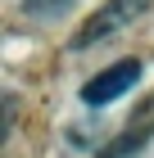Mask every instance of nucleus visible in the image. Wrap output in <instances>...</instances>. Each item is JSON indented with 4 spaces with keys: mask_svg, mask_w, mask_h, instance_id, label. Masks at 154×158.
<instances>
[{
    "mask_svg": "<svg viewBox=\"0 0 154 158\" xmlns=\"http://www.w3.org/2000/svg\"><path fill=\"white\" fill-rule=\"evenodd\" d=\"M136 81H141V59H122V63H113V68H104V73H95L91 81L82 86V104L104 109V104L122 99Z\"/></svg>",
    "mask_w": 154,
    "mask_h": 158,
    "instance_id": "f257e3e1",
    "label": "nucleus"
},
{
    "mask_svg": "<svg viewBox=\"0 0 154 158\" xmlns=\"http://www.w3.org/2000/svg\"><path fill=\"white\" fill-rule=\"evenodd\" d=\"M145 5H150V0H109L104 9H100L91 23H86V32H77V36H73V50H86V45H95V41H104L109 32L127 27L131 18L145 9Z\"/></svg>",
    "mask_w": 154,
    "mask_h": 158,
    "instance_id": "f03ea898",
    "label": "nucleus"
},
{
    "mask_svg": "<svg viewBox=\"0 0 154 158\" xmlns=\"http://www.w3.org/2000/svg\"><path fill=\"white\" fill-rule=\"evenodd\" d=\"M68 5L73 0H27V14H32V18H59Z\"/></svg>",
    "mask_w": 154,
    "mask_h": 158,
    "instance_id": "7ed1b4c3",
    "label": "nucleus"
}]
</instances>
